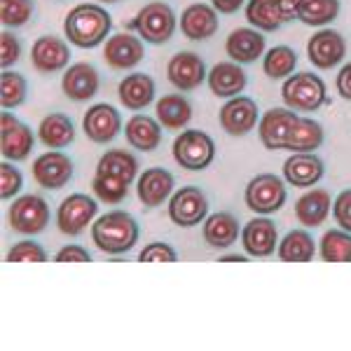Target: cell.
Segmentation results:
<instances>
[{
	"mask_svg": "<svg viewBox=\"0 0 351 351\" xmlns=\"http://www.w3.org/2000/svg\"><path fill=\"white\" fill-rule=\"evenodd\" d=\"M246 0H211V5L216 8V12L220 14H234L239 12V8Z\"/></svg>",
	"mask_w": 351,
	"mask_h": 351,
	"instance_id": "cell-50",
	"label": "cell"
},
{
	"mask_svg": "<svg viewBox=\"0 0 351 351\" xmlns=\"http://www.w3.org/2000/svg\"><path fill=\"white\" fill-rule=\"evenodd\" d=\"M19 56H21L19 38H16L10 28H5V31L0 33V64H3V71L5 68H10L12 64H16Z\"/></svg>",
	"mask_w": 351,
	"mask_h": 351,
	"instance_id": "cell-44",
	"label": "cell"
},
{
	"mask_svg": "<svg viewBox=\"0 0 351 351\" xmlns=\"http://www.w3.org/2000/svg\"><path fill=\"white\" fill-rule=\"evenodd\" d=\"M319 256L326 263H349L351 260V232L328 230L319 241Z\"/></svg>",
	"mask_w": 351,
	"mask_h": 351,
	"instance_id": "cell-37",
	"label": "cell"
},
{
	"mask_svg": "<svg viewBox=\"0 0 351 351\" xmlns=\"http://www.w3.org/2000/svg\"><path fill=\"white\" fill-rule=\"evenodd\" d=\"M220 263H246V258L243 256H225V258H220Z\"/></svg>",
	"mask_w": 351,
	"mask_h": 351,
	"instance_id": "cell-51",
	"label": "cell"
},
{
	"mask_svg": "<svg viewBox=\"0 0 351 351\" xmlns=\"http://www.w3.org/2000/svg\"><path fill=\"white\" fill-rule=\"evenodd\" d=\"M279 234L269 218H253L241 230V246L253 258H269L276 251Z\"/></svg>",
	"mask_w": 351,
	"mask_h": 351,
	"instance_id": "cell-19",
	"label": "cell"
},
{
	"mask_svg": "<svg viewBox=\"0 0 351 351\" xmlns=\"http://www.w3.org/2000/svg\"><path fill=\"white\" fill-rule=\"evenodd\" d=\"M49 225V206L40 195H21L10 206V228L19 234H40Z\"/></svg>",
	"mask_w": 351,
	"mask_h": 351,
	"instance_id": "cell-7",
	"label": "cell"
},
{
	"mask_svg": "<svg viewBox=\"0 0 351 351\" xmlns=\"http://www.w3.org/2000/svg\"><path fill=\"white\" fill-rule=\"evenodd\" d=\"M220 127L225 129L230 136H246L253 132V127L260 122L258 120V104L248 96H234L228 104L220 108Z\"/></svg>",
	"mask_w": 351,
	"mask_h": 351,
	"instance_id": "cell-16",
	"label": "cell"
},
{
	"mask_svg": "<svg viewBox=\"0 0 351 351\" xmlns=\"http://www.w3.org/2000/svg\"><path fill=\"white\" fill-rule=\"evenodd\" d=\"M117 94L129 110H143L155 101V80L145 73H132L120 82Z\"/></svg>",
	"mask_w": 351,
	"mask_h": 351,
	"instance_id": "cell-28",
	"label": "cell"
},
{
	"mask_svg": "<svg viewBox=\"0 0 351 351\" xmlns=\"http://www.w3.org/2000/svg\"><path fill=\"white\" fill-rule=\"evenodd\" d=\"M33 145H36V136L33 129L14 117L12 112L5 110L0 117V150L3 157L10 162H24L31 155Z\"/></svg>",
	"mask_w": 351,
	"mask_h": 351,
	"instance_id": "cell-8",
	"label": "cell"
},
{
	"mask_svg": "<svg viewBox=\"0 0 351 351\" xmlns=\"http://www.w3.org/2000/svg\"><path fill=\"white\" fill-rule=\"evenodd\" d=\"M339 14V0H302L298 19L307 26H326Z\"/></svg>",
	"mask_w": 351,
	"mask_h": 351,
	"instance_id": "cell-39",
	"label": "cell"
},
{
	"mask_svg": "<svg viewBox=\"0 0 351 351\" xmlns=\"http://www.w3.org/2000/svg\"><path fill=\"white\" fill-rule=\"evenodd\" d=\"M324 143V127L311 117H300L295 127L291 129L286 141V148L291 152H314Z\"/></svg>",
	"mask_w": 351,
	"mask_h": 351,
	"instance_id": "cell-32",
	"label": "cell"
},
{
	"mask_svg": "<svg viewBox=\"0 0 351 351\" xmlns=\"http://www.w3.org/2000/svg\"><path fill=\"white\" fill-rule=\"evenodd\" d=\"M112 31V16L104 5L99 3H82L75 5L66 14L64 33L75 47L92 49L99 47L104 40H108Z\"/></svg>",
	"mask_w": 351,
	"mask_h": 351,
	"instance_id": "cell-1",
	"label": "cell"
},
{
	"mask_svg": "<svg viewBox=\"0 0 351 351\" xmlns=\"http://www.w3.org/2000/svg\"><path fill=\"white\" fill-rule=\"evenodd\" d=\"M178 16L167 3H148L138 14L127 24V28L138 31L141 40L150 45H164L173 38Z\"/></svg>",
	"mask_w": 351,
	"mask_h": 351,
	"instance_id": "cell-3",
	"label": "cell"
},
{
	"mask_svg": "<svg viewBox=\"0 0 351 351\" xmlns=\"http://www.w3.org/2000/svg\"><path fill=\"white\" fill-rule=\"evenodd\" d=\"M138 223L127 211H108L92 225V239L108 256H122L138 241Z\"/></svg>",
	"mask_w": 351,
	"mask_h": 351,
	"instance_id": "cell-2",
	"label": "cell"
},
{
	"mask_svg": "<svg viewBox=\"0 0 351 351\" xmlns=\"http://www.w3.org/2000/svg\"><path fill=\"white\" fill-rule=\"evenodd\" d=\"M99 3H106V5H112V3H120V0H99Z\"/></svg>",
	"mask_w": 351,
	"mask_h": 351,
	"instance_id": "cell-52",
	"label": "cell"
},
{
	"mask_svg": "<svg viewBox=\"0 0 351 351\" xmlns=\"http://www.w3.org/2000/svg\"><path fill=\"white\" fill-rule=\"evenodd\" d=\"M99 84H101V77H99V71L92 66V64H73L66 68L64 73V80H61V89H64L66 99L71 101H89L94 99L96 92H99Z\"/></svg>",
	"mask_w": 351,
	"mask_h": 351,
	"instance_id": "cell-20",
	"label": "cell"
},
{
	"mask_svg": "<svg viewBox=\"0 0 351 351\" xmlns=\"http://www.w3.org/2000/svg\"><path fill=\"white\" fill-rule=\"evenodd\" d=\"M26 96H28L26 77L21 73L5 68L3 75H0V104H3V110H14L19 106H24Z\"/></svg>",
	"mask_w": 351,
	"mask_h": 351,
	"instance_id": "cell-38",
	"label": "cell"
},
{
	"mask_svg": "<svg viewBox=\"0 0 351 351\" xmlns=\"http://www.w3.org/2000/svg\"><path fill=\"white\" fill-rule=\"evenodd\" d=\"M298 120H300L298 110H291V108H271L265 112L258 122V134L265 148L284 150L288 134H291V129L295 127Z\"/></svg>",
	"mask_w": 351,
	"mask_h": 351,
	"instance_id": "cell-15",
	"label": "cell"
},
{
	"mask_svg": "<svg viewBox=\"0 0 351 351\" xmlns=\"http://www.w3.org/2000/svg\"><path fill=\"white\" fill-rule=\"evenodd\" d=\"M31 64L43 75L59 73L71 64V47H68L64 38L43 36L31 47Z\"/></svg>",
	"mask_w": 351,
	"mask_h": 351,
	"instance_id": "cell-13",
	"label": "cell"
},
{
	"mask_svg": "<svg viewBox=\"0 0 351 351\" xmlns=\"http://www.w3.org/2000/svg\"><path fill=\"white\" fill-rule=\"evenodd\" d=\"M335 87H337V94L342 96V99L351 101V64H347L339 71L337 80H335Z\"/></svg>",
	"mask_w": 351,
	"mask_h": 351,
	"instance_id": "cell-48",
	"label": "cell"
},
{
	"mask_svg": "<svg viewBox=\"0 0 351 351\" xmlns=\"http://www.w3.org/2000/svg\"><path fill=\"white\" fill-rule=\"evenodd\" d=\"M92 190L94 195L99 197L104 204H120L124 202L129 192V185L124 180L115 178V176H108V173H94V180H92Z\"/></svg>",
	"mask_w": 351,
	"mask_h": 351,
	"instance_id": "cell-41",
	"label": "cell"
},
{
	"mask_svg": "<svg viewBox=\"0 0 351 351\" xmlns=\"http://www.w3.org/2000/svg\"><path fill=\"white\" fill-rule=\"evenodd\" d=\"M82 129L94 143H110L122 132V115L110 104H96L84 112Z\"/></svg>",
	"mask_w": 351,
	"mask_h": 351,
	"instance_id": "cell-14",
	"label": "cell"
},
{
	"mask_svg": "<svg viewBox=\"0 0 351 351\" xmlns=\"http://www.w3.org/2000/svg\"><path fill=\"white\" fill-rule=\"evenodd\" d=\"M286 197V185L276 173H258L256 178H251V183L246 185V192H243L246 206L258 216H269V213L281 211Z\"/></svg>",
	"mask_w": 351,
	"mask_h": 351,
	"instance_id": "cell-6",
	"label": "cell"
},
{
	"mask_svg": "<svg viewBox=\"0 0 351 351\" xmlns=\"http://www.w3.org/2000/svg\"><path fill=\"white\" fill-rule=\"evenodd\" d=\"M204 239L211 248H230L239 239V223L232 213H213L204 220Z\"/></svg>",
	"mask_w": 351,
	"mask_h": 351,
	"instance_id": "cell-30",
	"label": "cell"
},
{
	"mask_svg": "<svg viewBox=\"0 0 351 351\" xmlns=\"http://www.w3.org/2000/svg\"><path fill=\"white\" fill-rule=\"evenodd\" d=\"M326 173V167L316 152H293L284 162V178L295 188H311Z\"/></svg>",
	"mask_w": 351,
	"mask_h": 351,
	"instance_id": "cell-22",
	"label": "cell"
},
{
	"mask_svg": "<svg viewBox=\"0 0 351 351\" xmlns=\"http://www.w3.org/2000/svg\"><path fill=\"white\" fill-rule=\"evenodd\" d=\"M96 173H108L132 185L138 176V160L127 150H108L96 164Z\"/></svg>",
	"mask_w": 351,
	"mask_h": 351,
	"instance_id": "cell-34",
	"label": "cell"
},
{
	"mask_svg": "<svg viewBox=\"0 0 351 351\" xmlns=\"http://www.w3.org/2000/svg\"><path fill=\"white\" fill-rule=\"evenodd\" d=\"M206 216H208V199L197 185L180 188L169 199V218L178 228H195L202 220H206Z\"/></svg>",
	"mask_w": 351,
	"mask_h": 351,
	"instance_id": "cell-9",
	"label": "cell"
},
{
	"mask_svg": "<svg viewBox=\"0 0 351 351\" xmlns=\"http://www.w3.org/2000/svg\"><path fill=\"white\" fill-rule=\"evenodd\" d=\"M56 263H92V253L87 248L77 246V243H71V246H64L59 253L54 256Z\"/></svg>",
	"mask_w": 351,
	"mask_h": 351,
	"instance_id": "cell-47",
	"label": "cell"
},
{
	"mask_svg": "<svg viewBox=\"0 0 351 351\" xmlns=\"http://www.w3.org/2000/svg\"><path fill=\"white\" fill-rule=\"evenodd\" d=\"M36 3L33 0H0V21L5 28L26 26L33 19Z\"/></svg>",
	"mask_w": 351,
	"mask_h": 351,
	"instance_id": "cell-40",
	"label": "cell"
},
{
	"mask_svg": "<svg viewBox=\"0 0 351 351\" xmlns=\"http://www.w3.org/2000/svg\"><path fill=\"white\" fill-rule=\"evenodd\" d=\"M246 19L253 28L265 31V33L279 31V28L286 24L284 16H281V12L276 10L274 0H248Z\"/></svg>",
	"mask_w": 351,
	"mask_h": 351,
	"instance_id": "cell-35",
	"label": "cell"
},
{
	"mask_svg": "<svg viewBox=\"0 0 351 351\" xmlns=\"http://www.w3.org/2000/svg\"><path fill=\"white\" fill-rule=\"evenodd\" d=\"M307 56L309 61L321 71H328V68L337 66L339 61L347 56V43L332 28H324V31L314 33L307 43Z\"/></svg>",
	"mask_w": 351,
	"mask_h": 351,
	"instance_id": "cell-17",
	"label": "cell"
},
{
	"mask_svg": "<svg viewBox=\"0 0 351 351\" xmlns=\"http://www.w3.org/2000/svg\"><path fill=\"white\" fill-rule=\"evenodd\" d=\"M298 66V54L293 47L288 45H279V47H271L263 59V71L265 75L271 77V80H284V77H291L295 73Z\"/></svg>",
	"mask_w": 351,
	"mask_h": 351,
	"instance_id": "cell-36",
	"label": "cell"
},
{
	"mask_svg": "<svg viewBox=\"0 0 351 351\" xmlns=\"http://www.w3.org/2000/svg\"><path fill=\"white\" fill-rule=\"evenodd\" d=\"M96 213H99L96 199H92L89 195H82V192H75V195L66 197L61 202L59 211H56V225L64 234L77 237L89 228Z\"/></svg>",
	"mask_w": 351,
	"mask_h": 351,
	"instance_id": "cell-10",
	"label": "cell"
},
{
	"mask_svg": "<svg viewBox=\"0 0 351 351\" xmlns=\"http://www.w3.org/2000/svg\"><path fill=\"white\" fill-rule=\"evenodd\" d=\"M349 263H351V260H349Z\"/></svg>",
	"mask_w": 351,
	"mask_h": 351,
	"instance_id": "cell-53",
	"label": "cell"
},
{
	"mask_svg": "<svg viewBox=\"0 0 351 351\" xmlns=\"http://www.w3.org/2000/svg\"><path fill=\"white\" fill-rule=\"evenodd\" d=\"M157 120L164 129H178L188 127V122L192 120V106L183 94H169L164 99L157 101Z\"/></svg>",
	"mask_w": 351,
	"mask_h": 351,
	"instance_id": "cell-31",
	"label": "cell"
},
{
	"mask_svg": "<svg viewBox=\"0 0 351 351\" xmlns=\"http://www.w3.org/2000/svg\"><path fill=\"white\" fill-rule=\"evenodd\" d=\"M24 188V176H21L19 169H14V164L10 160H5L0 164V197L5 202L14 199L16 195Z\"/></svg>",
	"mask_w": 351,
	"mask_h": 351,
	"instance_id": "cell-42",
	"label": "cell"
},
{
	"mask_svg": "<svg viewBox=\"0 0 351 351\" xmlns=\"http://www.w3.org/2000/svg\"><path fill=\"white\" fill-rule=\"evenodd\" d=\"M180 31L188 40H208L218 31V12L213 5L195 3L183 10Z\"/></svg>",
	"mask_w": 351,
	"mask_h": 351,
	"instance_id": "cell-23",
	"label": "cell"
},
{
	"mask_svg": "<svg viewBox=\"0 0 351 351\" xmlns=\"http://www.w3.org/2000/svg\"><path fill=\"white\" fill-rule=\"evenodd\" d=\"M332 216H335L339 228L351 232V188L342 190L335 197V202H332Z\"/></svg>",
	"mask_w": 351,
	"mask_h": 351,
	"instance_id": "cell-46",
	"label": "cell"
},
{
	"mask_svg": "<svg viewBox=\"0 0 351 351\" xmlns=\"http://www.w3.org/2000/svg\"><path fill=\"white\" fill-rule=\"evenodd\" d=\"M45 260H47L45 248L31 239L16 241L8 253V263H45Z\"/></svg>",
	"mask_w": 351,
	"mask_h": 351,
	"instance_id": "cell-43",
	"label": "cell"
},
{
	"mask_svg": "<svg viewBox=\"0 0 351 351\" xmlns=\"http://www.w3.org/2000/svg\"><path fill=\"white\" fill-rule=\"evenodd\" d=\"M276 253H279V260H284V263H309L316 253L314 237L307 230H291L279 241Z\"/></svg>",
	"mask_w": 351,
	"mask_h": 351,
	"instance_id": "cell-33",
	"label": "cell"
},
{
	"mask_svg": "<svg viewBox=\"0 0 351 351\" xmlns=\"http://www.w3.org/2000/svg\"><path fill=\"white\" fill-rule=\"evenodd\" d=\"M167 77L176 89H180V92H192V89H197L202 82H206L208 73H206V64H204V59L199 54L178 52L169 59Z\"/></svg>",
	"mask_w": 351,
	"mask_h": 351,
	"instance_id": "cell-11",
	"label": "cell"
},
{
	"mask_svg": "<svg viewBox=\"0 0 351 351\" xmlns=\"http://www.w3.org/2000/svg\"><path fill=\"white\" fill-rule=\"evenodd\" d=\"M176 260H178V253L164 241L148 243L138 256V263H176Z\"/></svg>",
	"mask_w": 351,
	"mask_h": 351,
	"instance_id": "cell-45",
	"label": "cell"
},
{
	"mask_svg": "<svg viewBox=\"0 0 351 351\" xmlns=\"http://www.w3.org/2000/svg\"><path fill=\"white\" fill-rule=\"evenodd\" d=\"M330 208H332L330 192L314 188V190L304 192V195L298 199L295 218L300 225H304V228H319V225H324V220L328 218Z\"/></svg>",
	"mask_w": 351,
	"mask_h": 351,
	"instance_id": "cell-27",
	"label": "cell"
},
{
	"mask_svg": "<svg viewBox=\"0 0 351 351\" xmlns=\"http://www.w3.org/2000/svg\"><path fill=\"white\" fill-rule=\"evenodd\" d=\"M208 89L218 96V99H234L239 96L248 84V77L243 73L241 64L237 61H223V64H216L208 71Z\"/></svg>",
	"mask_w": 351,
	"mask_h": 351,
	"instance_id": "cell-24",
	"label": "cell"
},
{
	"mask_svg": "<svg viewBox=\"0 0 351 351\" xmlns=\"http://www.w3.org/2000/svg\"><path fill=\"white\" fill-rule=\"evenodd\" d=\"M173 183H176L173 173H169L167 169H162V167L145 169V171L138 176V185H136L141 204H143L145 208L162 206V204L171 197Z\"/></svg>",
	"mask_w": 351,
	"mask_h": 351,
	"instance_id": "cell-21",
	"label": "cell"
},
{
	"mask_svg": "<svg viewBox=\"0 0 351 351\" xmlns=\"http://www.w3.org/2000/svg\"><path fill=\"white\" fill-rule=\"evenodd\" d=\"M124 136H127V143L132 148L141 152H152L162 143V124L155 117L136 112L134 117H129L127 127H124Z\"/></svg>",
	"mask_w": 351,
	"mask_h": 351,
	"instance_id": "cell-26",
	"label": "cell"
},
{
	"mask_svg": "<svg viewBox=\"0 0 351 351\" xmlns=\"http://www.w3.org/2000/svg\"><path fill=\"white\" fill-rule=\"evenodd\" d=\"M33 178L45 190H59L73 178V160L61 150H49L33 162Z\"/></svg>",
	"mask_w": 351,
	"mask_h": 351,
	"instance_id": "cell-12",
	"label": "cell"
},
{
	"mask_svg": "<svg viewBox=\"0 0 351 351\" xmlns=\"http://www.w3.org/2000/svg\"><path fill=\"white\" fill-rule=\"evenodd\" d=\"M38 138L52 150L68 148L75 141V124L64 112H49L38 127Z\"/></svg>",
	"mask_w": 351,
	"mask_h": 351,
	"instance_id": "cell-29",
	"label": "cell"
},
{
	"mask_svg": "<svg viewBox=\"0 0 351 351\" xmlns=\"http://www.w3.org/2000/svg\"><path fill=\"white\" fill-rule=\"evenodd\" d=\"M281 96L288 108L298 112H316L321 106L328 104L326 82L314 73H298V75L286 77Z\"/></svg>",
	"mask_w": 351,
	"mask_h": 351,
	"instance_id": "cell-4",
	"label": "cell"
},
{
	"mask_svg": "<svg viewBox=\"0 0 351 351\" xmlns=\"http://www.w3.org/2000/svg\"><path fill=\"white\" fill-rule=\"evenodd\" d=\"M225 52L237 64H253L265 54V36L258 28H237L225 40Z\"/></svg>",
	"mask_w": 351,
	"mask_h": 351,
	"instance_id": "cell-25",
	"label": "cell"
},
{
	"mask_svg": "<svg viewBox=\"0 0 351 351\" xmlns=\"http://www.w3.org/2000/svg\"><path fill=\"white\" fill-rule=\"evenodd\" d=\"M173 160L188 171H204L216 160V143L202 129H188L173 141Z\"/></svg>",
	"mask_w": 351,
	"mask_h": 351,
	"instance_id": "cell-5",
	"label": "cell"
},
{
	"mask_svg": "<svg viewBox=\"0 0 351 351\" xmlns=\"http://www.w3.org/2000/svg\"><path fill=\"white\" fill-rule=\"evenodd\" d=\"M300 3H302V0H274L276 10L281 12V16H284L286 24H288V21H293V19H298Z\"/></svg>",
	"mask_w": 351,
	"mask_h": 351,
	"instance_id": "cell-49",
	"label": "cell"
},
{
	"mask_svg": "<svg viewBox=\"0 0 351 351\" xmlns=\"http://www.w3.org/2000/svg\"><path fill=\"white\" fill-rule=\"evenodd\" d=\"M143 54V40L132 36V33H115V36L108 38V43L104 47L106 64L115 68V71H129V68L138 66Z\"/></svg>",
	"mask_w": 351,
	"mask_h": 351,
	"instance_id": "cell-18",
	"label": "cell"
}]
</instances>
